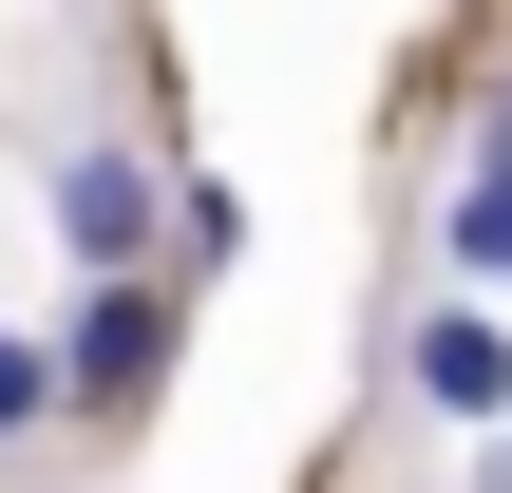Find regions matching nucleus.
<instances>
[{
	"instance_id": "nucleus-3",
	"label": "nucleus",
	"mask_w": 512,
	"mask_h": 493,
	"mask_svg": "<svg viewBox=\"0 0 512 493\" xmlns=\"http://www.w3.org/2000/svg\"><path fill=\"white\" fill-rule=\"evenodd\" d=\"M418 399H437L456 437H494V418H512V342H494V304H437V323H418Z\"/></svg>"
},
{
	"instance_id": "nucleus-5",
	"label": "nucleus",
	"mask_w": 512,
	"mask_h": 493,
	"mask_svg": "<svg viewBox=\"0 0 512 493\" xmlns=\"http://www.w3.org/2000/svg\"><path fill=\"white\" fill-rule=\"evenodd\" d=\"M57 418V342H0V437H38Z\"/></svg>"
},
{
	"instance_id": "nucleus-2",
	"label": "nucleus",
	"mask_w": 512,
	"mask_h": 493,
	"mask_svg": "<svg viewBox=\"0 0 512 493\" xmlns=\"http://www.w3.org/2000/svg\"><path fill=\"white\" fill-rule=\"evenodd\" d=\"M57 247H76V285H114V266H152V171L95 133V152H57Z\"/></svg>"
},
{
	"instance_id": "nucleus-1",
	"label": "nucleus",
	"mask_w": 512,
	"mask_h": 493,
	"mask_svg": "<svg viewBox=\"0 0 512 493\" xmlns=\"http://www.w3.org/2000/svg\"><path fill=\"white\" fill-rule=\"evenodd\" d=\"M171 380V304H152V266H114L76 323H57V399H95V418H133Z\"/></svg>"
},
{
	"instance_id": "nucleus-4",
	"label": "nucleus",
	"mask_w": 512,
	"mask_h": 493,
	"mask_svg": "<svg viewBox=\"0 0 512 493\" xmlns=\"http://www.w3.org/2000/svg\"><path fill=\"white\" fill-rule=\"evenodd\" d=\"M456 285H512V114L475 133V190H456Z\"/></svg>"
}]
</instances>
